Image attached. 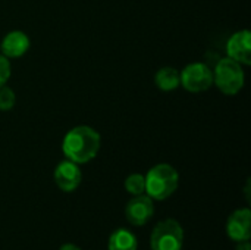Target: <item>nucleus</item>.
Returning a JSON list of instances; mask_svg holds the SVG:
<instances>
[{
  "instance_id": "f257e3e1",
  "label": "nucleus",
  "mask_w": 251,
  "mask_h": 250,
  "mask_svg": "<svg viewBox=\"0 0 251 250\" xmlns=\"http://www.w3.org/2000/svg\"><path fill=\"white\" fill-rule=\"evenodd\" d=\"M101 137L99 131L88 125L74 127L66 133L62 141V150L66 159L81 165L93 161L100 150Z\"/></svg>"
},
{
  "instance_id": "f8f14e48",
  "label": "nucleus",
  "mask_w": 251,
  "mask_h": 250,
  "mask_svg": "<svg viewBox=\"0 0 251 250\" xmlns=\"http://www.w3.org/2000/svg\"><path fill=\"white\" fill-rule=\"evenodd\" d=\"M109 250H137V237L126 228L115 230L109 237Z\"/></svg>"
},
{
  "instance_id": "4468645a",
  "label": "nucleus",
  "mask_w": 251,
  "mask_h": 250,
  "mask_svg": "<svg viewBox=\"0 0 251 250\" xmlns=\"http://www.w3.org/2000/svg\"><path fill=\"white\" fill-rule=\"evenodd\" d=\"M16 103L15 91L6 84L0 87V111H10Z\"/></svg>"
},
{
  "instance_id": "ddd939ff",
  "label": "nucleus",
  "mask_w": 251,
  "mask_h": 250,
  "mask_svg": "<svg viewBox=\"0 0 251 250\" xmlns=\"http://www.w3.org/2000/svg\"><path fill=\"white\" fill-rule=\"evenodd\" d=\"M125 189L132 196H140L146 193V177L143 174H131L125 180Z\"/></svg>"
},
{
  "instance_id": "6e6552de",
  "label": "nucleus",
  "mask_w": 251,
  "mask_h": 250,
  "mask_svg": "<svg viewBox=\"0 0 251 250\" xmlns=\"http://www.w3.org/2000/svg\"><path fill=\"white\" fill-rule=\"evenodd\" d=\"M82 174L79 165L66 159L62 161L54 169V183L62 192H74L79 187Z\"/></svg>"
},
{
  "instance_id": "9d476101",
  "label": "nucleus",
  "mask_w": 251,
  "mask_h": 250,
  "mask_svg": "<svg viewBox=\"0 0 251 250\" xmlns=\"http://www.w3.org/2000/svg\"><path fill=\"white\" fill-rule=\"evenodd\" d=\"M29 37L19 29L7 32L0 43V53L7 59H16L24 56L29 50Z\"/></svg>"
},
{
  "instance_id": "1a4fd4ad",
  "label": "nucleus",
  "mask_w": 251,
  "mask_h": 250,
  "mask_svg": "<svg viewBox=\"0 0 251 250\" xmlns=\"http://www.w3.org/2000/svg\"><path fill=\"white\" fill-rule=\"evenodd\" d=\"M226 234L234 242L250 240L251 237V211L249 208L237 209L226 222Z\"/></svg>"
},
{
  "instance_id": "9b49d317",
  "label": "nucleus",
  "mask_w": 251,
  "mask_h": 250,
  "mask_svg": "<svg viewBox=\"0 0 251 250\" xmlns=\"http://www.w3.org/2000/svg\"><path fill=\"white\" fill-rule=\"evenodd\" d=\"M154 84L162 91H172L181 85V72L174 66L160 68L154 75Z\"/></svg>"
},
{
  "instance_id": "39448f33",
  "label": "nucleus",
  "mask_w": 251,
  "mask_h": 250,
  "mask_svg": "<svg viewBox=\"0 0 251 250\" xmlns=\"http://www.w3.org/2000/svg\"><path fill=\"white\" fill-rule=\"evenodd\" d=\"M181 85L190 93H201L213 85V71L203 62L188 63L181 71Z\"/></svg>"
},
{
  "instance_id": "2eb2a0df",
  "label": "nucleus",
  "mask_w": 251,
  "mask_h": 250,
  "mask_svg": "<svg viewBox=\"0 0 251 250\" xmlns=\"http://www.w3.org/2000/svg\"><path fill=\"white\" fill-rule=\"evenodd\" d=\"M10 71H12V68H10L9 59L0 53V87L4 85V84L9 81V78H10Z\"/></svg>"
},
{
  "instance_id": "f3484780",
  "label": "nucleus",
  "mask_w": 251,
  "mask_h": 250,
  "mask_svg": "<svg viewBox=\"0 0 251 250\" xmlns=\"http://www.w3.org/2000/svg\"><path fill=\"white\" fill-rule=\"evenodd\" d=\"M59 250H81V249H79V248H76L75 245L68 243V245H63V246H62Z\"/></svg>"
},
{
  "instance_id": "20e7f679",
  "label": "nucleus",
  "mask_w": 251,
  "mask_h": 250,
  "mask_svg": "<svg viewBox=\"0 0 251 250\" xmlns=\"http://www.w3.org/2000/svg\"><path fill=\"white\" fill-rule=\"evenodd\" d=\"M153 250H181L184 245V230L181 224L172 218L160 221L150 237Z\"/></svg>"
},
{
  "instance_id": "0eeeda50",
  "label": "nucleus",
  "mask_w": 251,
  "mask_h": 250,
  "mask_svg": "<svg viewBox=\"0 0 251 250\" xmlns=\"http://www.w3.org/2000/svg\"><path fill=\"white\" fill-rule=\"evenodd\" d=\"M226 53L228 57L241 63L250 65L251 63V34L249 29H240L234 32L228 43H226Z\"/></svg>"
},
{
  "instance_id": "423d86ee",
  "label": "nucleus",
  "mask_w": 251,
  "mask_h": 250,
  "mask_svg": "<svg viewBox=\"0 0 251 250\" xmlns=\"http://www.w3.org/2000/svg\"><path fill=\"white\" fill-rule=\"evenodd\" d=\"M153 214H154L153 199L149 197L147 194L134 196L125 208V215L128 222L135 227L146 225L151 220Z\"/></svg>"
},
{
  "instance_id": "7ed1b4c3",
  "label": "nucleus",
  "mask_w": 251,
  "mask_h": 250,
  "mask_svg": "<svg viewBox=\"0 0 251 250\" xmlns=\"http://www.w3.org/2000/svg\"><path fill=\"white\" fill-rule=\"evenodd\" d=\"M246 83L243 65L231 57L221 59L213 69V84L226 96L238 94Z\"/></svg>"
},
{
  "instance_id": "dca6fc26",
  "label": "nucleus",
  "mask_w": 251,
  "mask_h": 250,
  "mask_svg": "<svg viewBox=\"0 0 251 250\" xmlns=\"http://www.w3.org/2000/svg\"><path fill=\"white\" fill-rule=\"evenodd\" d=\"M235 250H251L250 242L249 240H243V242H237Z\"/></svg>"
},
{
  "instance_id": "f03ea898",
  "label": "nucleus",
  "mask_w": 251,
  "mask_h": 250,
  "mask_svg": "<svg viewBox=\"0 0 251 250\" xmlns=\"http://www.w3.org/2000/svg\"><path fill=\"white\" fill-rule=\"evenodd\" d=\"M178 184L176 169L169 164H157L146 175V194L153 200H165L175 193Z\"/></svg>"
}]
</instances>
